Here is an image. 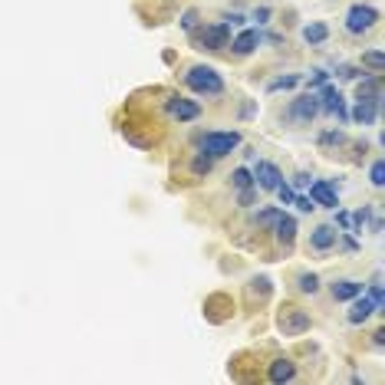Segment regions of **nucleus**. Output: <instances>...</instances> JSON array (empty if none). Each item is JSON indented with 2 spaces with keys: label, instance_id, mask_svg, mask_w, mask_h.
<instances>
[{
  "label": "nucleus",
  "instance_id": "obj_1",
  "mask_svg": "<svg viewBox=\"0 0 385 385\" xmlns=\"http://www.w3.org/2000/svg\"><path fill=\"white\" fill-rule=\"evenodd\" d=\"M184 86L191 89L194 96H204V99H214V96H224V79L214 66H204V63H194L184 69Z\"/></svg>",
  "mask_w": 385,
  "mask_h": 385
},
{
  "label": "nucleus",
  "instance_id": "obj_2",
  "mask_svg": "<svg viewBox=\"0 0 385 385\" xmlns=\"http://www.w3.org/2000/svg\"><path fill=\"white\" fill-rule=\"evenodd\" d=\"M188 36L198 50H208V53H221L231 46V27L227 23H198Z\"/></svg>",
  "mask_w": 385,
  "mask_h": 385
},
{
  "label": "nucleus",
  "instance_id": "obj_3",
  "mask_svg": "<svg viewBox=\"0 0 385 385\" xmlns=\"http://www.w3.org/2000/svg\"><path fill=\"white\" fill-rule=\"evenodd\" d=\"M313 326V316L310 310H303V306H297V303H283L277 310V330L283 332V336H303V332H310Z\"/></svg>",
  "mask_w": 385,
  "mask_h": 385
},
{
  "label": "nucleus",
  "instance_id": "obj_4",
  "mask_svg": "<svg viewBox=\"0 0 385 385\" xmlns=\"http://www.w3.org/2000/svg\"><path fill=\"white\" fill-rule=\"evenodd\" d=\"M320 112H323V109H320V96L310 89V93H303V96L290 99V106L283 109V119H287L290 126L303 128V126H310V122L320 116Z\"/></svg>",
  "mask_w": 385,
  "mask_h": 385
},
{
  "label": "nucleus",
  "instance_id": "obj_5",
  "mask_svg": "<svg viewBox=\"0 0 385 385\" xmlns=\"http://www.w3.org/2000/svg\"><path fill=\"white\" fill-rule=\"evenodd\" d=\"M241 145V132H204L198 139V149L214 155V158H224Z\"/></svg>",
  "mask_w": 385,
  "mask_h": 385
},
{
  "label": "nucleus",
  "instance_id": "obj_6",
  "mask_svg": "<svg viewBox=\"0 0 385 385\" xmlns=\"http://www.w3.org/2000/svg\"><path fill=\"white\" fill-rule=\"evenodd\" d=\"M379 17L382 13L375 11L372 4H353L349 11H346V30L353 33V36H363V33H369L379 23Z\"/></svg>",
  "mask_w": 385,
  "mask_h": 385
},
{
  "label": "nucleus",
  "instance_id": "obj_7",
  "mask_svg": "<svg viewBox=\"0 0 385 385\" xmlns=\"http://www.w3.org/2000/svg\"><path fill=\"white\" fill-rule=\"evenodd\" d=\"M165 112H168L171 122H194V119H201V106L194 102V99H184V96H168L165 99Z\"/></svg>",
  "mask_w": 385,
  "mask_h": 385
},
{
  "label": "nucleus",
  "instance_id": "obj_8",
  "mask_svg": "<svg viewBox=\"0 0 385 385\" xmlns=\"http://www.w3.org/2000/svg\"><path fill=\"white\" fill-rule=\"evenodd\" d=\"M280 182H283V171L273 161H257L254 165V184L260 191H277Z\"/></svg>",
  "mask_w": 385,
  "mask_h": 385
},
{
  "label": "nucleus",
  "instance_id": "obj_9",
  "mask_svg": "<svg viewBox=\"0 0 385 385\" xmlns=\"http://www.w3.org/2000/svg\"><path fill=\"white\" fill-rule=\"evenodd\" d=\"M336 241H339V231L332 224H320L310 231V250L313 254H330L332 247H336Z\"/></svg>",
  "mask_w": 385,
  "mask_h": 385
},
{
  "label": "nucleus",
  "instance_id": "obj_10",
  "mask_svg": "<svg viewBox=\"0 0 385 385\" xmlns=\"http://www.w3.org/2000/svg\"><path fill=\"white\" fill-rule=\"evenodd\" d=\"M260 43H264V33L257 30V27H247V30H241L234 40H231V53L234 56H250Z\"/></svg>",
  "mask_w": 385,
  "mask_h": 385
},
{
  "label": "nucleus",
  "instance_id": "obj_11",
  "mask_svg": "<svg viewBox=\"0 0 385 385\" xmlns=\"http://www.w3.org/2000/svg\"><path fill=\"white\" fill-rule=\"evenodd\" d=\"M310 198H313L316 208H330V211H336V204H339L336 188H332L330 182H323V178H313L310 182Z\"/></svg>",
  "mask_w": 385,
  "mask_h": 385
},
{
  "label": "nucleus",
  "instance_id": "obj_12",
  "mask_svg": "<svg viewBox=\"0 0 385 385\" xmlns=\"http://www.w3.org/2000/svg\"><path fill=\"white\" fill-rule=\"evenodd\" d=\"M273 237H277V244L283 247V250H290L293 241H297V217L287 214V211H280L277 224H273Z\"/></svg>",
  "mask_w": 385,
  "mask_h": 385
},
{
  "label": "nucleus",
  "instance_id": "obj_13",
  "mask_svg": "<svg viewBox=\"0 0 385 385\" xmlns=\"http://www.w3.org/2000/svg\"><path fill=\"white\" fill-rule=\"evenodd\" d=\"M382 102V76L379 73H369L359 79V86H356V102Z\"/></svg>",
  "mask_w": 385,
  "mask_h": 385
},
{
  "label": "nucleus",
  "instance_id": "obj_14",
  "mask_svg": "<svg viewBox=\"0 0 385 385\" xmlns=\"http://www.w3.org/2000/svg\"><path fill=\"white\" fill-rule=\"evenodd\" d=\"M297 379V363L290 356H277L267 369V382H293Z\"/></svg>",
  "mask_w": 385,
  "mask_h": 385
},
{
  "label": "nucleus",
  "instance_id": "obj_15",
  "mask_svg": "<svg viewBox=\"0 0 385 385\" xmlns=\"http://www.w3.org/2000/svg\"><path fill=\"white\" fill-rule=\"evenodd\" d=\"M349 303H353V306H349V313H346V320L353 323V326H359V323H365L369 316H375V303L369 297H363V293L353 297Z\"/></svg>",
  "mask_w": 385,
  "mask_h": 385
},
{
  "label": "nucleus",
  "instance_id": "obj_16",
  "mask_svg": "<svg viewBox=\"0 0 385 385\" xmlns=\"http://www.w3.org/2000/svg\"><path fill=\"white\" fill-rule=\"evenodd\" d=\"M363 293V283L359 280H332L330 283V297L336 299V303H349L353 297H359Z\"/></svg>",
  "mask_w": 385,
  "mask_h": 385
},
{
  "label": "nucleus",
  "instance_id": "obj_17",
  "mask_svg": "<svg viewBox=\"0 0 385 385\" xmlns=\"http://www.w3.org/2000/svg\"><path fill=\"white\" fill-rule=\"evenodd\" d=\"M379 109H382V102H356V109L349 112V119H353L356 126H375V119H379Z\"/></svg>",
  "mask_w": 385,
  "mask_h": 385
},
{
  "label": "nucleus",
  "instance_id": "obj_18",
  "mask_svg": "<svg viewBox=\"0 0 385 385\" xmlns=\"http://www.w3.org/2000/svg\"><path fill=\"white\" fill-rule=\"evenodd\" d=\"M326 40H330V27L323 20H310L303 27V43H306V46H323Z\"/></svg>",
  "mask_w": 385,
  "mask_h": 385
},
{
  "label": "nucleus",
  "instance_id": "obj_19",
  "mask_svg": "<svg viewBox=\"0 0 385 385\" xmlns=\"http://www.w3.org/2000/svg\"><path fill=\"white\" fill-rule=\"evenodd\" d=\"M316 142H320V149H332V151H336V149H342L349 139H346V132H342V128H326V132H320V139H316Z\"/></svg>",
  "mask_w": 385,
  "mask_h": 385
},
{
  "label": "nucleus",
  "instance_id": "obj_20",
  "mask_svg": "<svg viewBox=\"0 0 385 385\" xmlns=\"http://www.w3.org/2000/svg\"><path fill=\"white\" fill-rule=\"evenodd\" d=\"M214 168V155H208V151H194V158H191V175L194 178H204V175H211Z\"/></svg>",
  "mask_w": 385,
  "mask_h": 385
},
{
  "label": "nucleus",
  "instance_id": "obj_21",
  "mask_svg": "<svg viewBox=\"0 0 385 385\" xmlns=\"http://www.w3.org/2000/svg\"><path fill=\"white\" fill-rule=\"evenodd\" d=\"M270 290H273V283H270L267 277H257V280H250V287H247V297L257 299V303H264V299L270 297Z\"/></svg>",
  "mask_w": 385,
  "mask_h": 385
},
{
  "label": "nucleus",
  "instance_id": "obj_22",
  "mask_svg": "<svg viewBox=\"0 0 385 385\" xmlns=\"http://www.w3.org/2000/svg\"><path fill=\"white\" fill-rule=\"evenodd\" d=\"M277 217H280V208H264V211L254 217V227H257V231H273Z\"/></svg>",
  "mask_w": 385,
  "mask_h": 385
},
{
  "label": "nucleus",
  "instance_id": "obj_23",
  "mask_svg": "<svg viewBox=\"0 0 385 385\" xmlns=\"http://www.w3.org/2000/svg\"><path fill=\"white\" fill-rule=\"evenodd\" d=\"M372 214H375V208H372V204H363V208H359V211L353 214V231H349V234H363V231H365V224L372 221Z\"/></svg>",
  "mask_w": 385,
  "mask_h": 385
},
{
  "label": "nucleus",
  "instance_id": "obj_24",
  "mask_svg": "<svg viewBox=\"0 0 385 385\" xmlns=\"http://www.w3.org/2000/svg\"><path fill=\"white\" fill-rule=\"evenodd\" d=\"M297 290L299 293H320V277L316 273H310V270H303V273H297Z\"/></svg>",
  "mask_w": 385,
  "mask_h": 385
},
{
  "label": "nucleus",
  "instance_id": "obj_25",
  "mask_svg": "<svg viewBox=\"0 0 385 385\" xmlns=\"http://www.w3.org/2000/svg\"><path fill=\"white\" fill-rule=\"evenodd\" d=\"M369 299L375 303V313L382 316L385 313V297H382V273H375L372 277V287H369Z\"/></svg>",
  "mask_w": 385,
  "mask_h": 385
},
{
  "label": "nucleus",
  "instance_id": "obj_26",
  "mask_svg": "<svg viewBox=\"0 0 385 385\" xmlns=\"http://www.w3.org/2000/svg\"><path fill=\"white\" fill-rule=\"evenodd\" d=\"M293 86H299V76L290 73V76H273L267 83V93H280V89H293Z\"/></svg>",
  "mask_w": 385,
  "mask_h": 385
},
{
  "label": "nucleus",
  "instance_id": "obj_27",
  "mask_svg": "<svg viewBox=\"0 0 385 385\" xmlns=\"http://www.w3.org/2000/svg\"><path fill=\"white\" fill-rule=\"evenodd\" d=\"M363 66H369L372 73H382V69H385V53H382V50H365V53H363Z\"/></svg>",
  "mask_w": 385,
  "mask_h": 385
},
{
  "label": "nucleus",
  "instance_id": "obj_28",
  "mask_svg": "<svg viewBox=\"0 0 385 385\" xmlns=\"http://www.w3.org/2000/svg\"><path fill=\"white\" fill-rule=\"evenodd\" d=\"M178 23H182V30H184V33H191L194 27L201 23V13H198V7H188V11L182 13V20H178Z\"/></svg>",
  "mask_w": 385,
  "mask_h": 385
},
{
  "label": "nucleus",
  "instance_id": "obj_29",
  "mask_svg": "<svg viewBox=\"0 0 385 385\" xmlns=\"http://www.w3.org/2000/svg\"><path fill=\"white\" fill-rule=\"evenodd\" d=\"M369 182H372V188H382V184H385V161H382V158H375V161H372Z\"/></svg>",
  "mask_w": 385,
  "mask_h": 385
},
{
  "label": "nucleus",
  "instance_id": "obj_30",
  "mask_svg": "<svg viewBox=\"0 0 385 385\" xmlns=\"http://www.w3.org/2000/svg\"><path fill=\"white\" fill-rule=\"evenodd\" d=\"M237 204H241V208H250V204L257 201V184H247V188H237Z\"/></svg>",
  "mask_w": 385,
  "mask_h": 385
},
{
  "label": "nucleus",
  "instance_id": "obj_31",
  "mask_svg": "<svg viewBox=\"0 0 385 385\" xmlns=\"http://www.w3.org/2000/svg\"><path fill=\"white\" fill-rule=\"evenodd\" d=\"M231 182H234V188H247V184H254V171H247V168H234V175H231Z\"/></svg>",
  "mask_w": 385,
  "mask_h": 385
},
{
  "label": "nucleus",
  "instance_id": "obj_32",
  "mask_svg": "<svg viewBox=\"0 0 385 385\" xmlns=\"http://www.w3.org/2000/svg\"><path fill=\"white\" fill-rule=\"evenodd\" d=\"M342 234H346V237H339L336 244H342V250H346V254H359V241H356L349 231H342Z\"/></svg>",
  "mask_w": 385,
  "mask_h": 385
},
{
  "label": "nucleus",
  "instance_id": "obj_33",
  "mask_svg": "<svg viewBox=\"0 0 385 385\" xmlns=\"http://www.w3.org/2000/svg\"><path fill=\"white\" fill-rule=\"evenodd\" d=\"M277 198L283 204H293V198H297V191H293V184H287V182H280L277 184Z\"/></svg>",
  "mask_w": 385,
  "mask_h": 385
},
{
  "label": "nucleus",
  "instance_id": "obj_34",
  "mask_svg": "<svg viewBox=\"0 0 385 385\" xmlns=\"http://www.w3.org/2000/svg\"><path fill=\"white\" fill-rule=\"evenodd\" d=\"M293 204H297V208H299V211H303V214L316 211V204H313V198H310V194H297V198H293Z\"/></svg>",
  "mask_w": 385,
  "mask_h": 385
},
{
  "label": "nucleus",
  "instance_id": "obj_35",
  "mask_svg": "<svg viewBox=\"0 0 385 385\" xmlns=\"http://www.w3.org/2000/svg\"><path fill=\"white\" fill-rule=\"evenodd\" d=\"M323 83H330V73H326V69H313L310 73V89H320Z\"/></svg>",
  "mask_w": 385,
  "mask_h": 385
},
{
  "label": "nucleus",
  "instance_id": "obj_36",
  "mask_svg": "<svg viewBox=\"0 0 385 385\" xmlns=\"http://www.w3.org/2000/svg\"><path fill=\"white\" fill-rule=\"evenodd\" d=\"M336 224H339L342 231H353V214H349V211H336Z\"/></svg>",
  "mask_w": 385,
  "mask_h": 385
},
{
  "label": "nucleus",
  "instance_id": "obj_37",
  "mask_svg": "<svg viewBox=\"0 0 385 385\" xmlns=\"http://www.w3.org/2000/svg\"><path fill=\"white\" fill-rule=\"evenodd\" d=\"M313 182V175H306V171H297L293 175V191H299V188H306V184Z\"/></svg>",
  "mask_w": 385,
  "mask_h": 385
},
{
  "label": "nucleus",
  "instance_id": "obj_38",
  "mask_svg": "<svg viewBox=\"0 0 385 385\" xmlns=\"http://www.w3.org/2000/svg\"><path fill=\"white\" fill-rule=\"evenodd\" d=\"M353 151H356V161H363L365 155H369V142H365V139L353 142Z\"/></svg>",
  "mask_w": 385,
  "mask_h": 385
},
{
  "label": "nucleus",
  "instance_id": "obj_39",
  "mask_svg": "<svg viewBox=\"0 0 385 385\" xmlns=\"http://www.w3.org/2000/svg\"><path fill=\"white\" fill-rule=\"evenodd\" d=\"M336 73H339V79H359V69H356V66H339Z\"/></svg>",
  "mask_w": 385,
  "mask_h": 385
},
{
  "label": "nucleus",
  "instance_id": "obj_40",
  "mask_svg": "<svg viewBox=\"0 0 385 385\" xmlns=\"http://www.w3.org/2000/svg\"><path fill=\"white\" fill-rule=\"evenodd\" d=\"M254 20H257V23H270V7H257V11H254Z\"/></svg>",
  "mask_w": 385,
  "mask_h": 385
},
{
  "label": "nucleus",
  "instance_id": "obj_41",
  "mask_svg": "<svg viewBox=\"0 0 385 385\" xmlns=\"http://www.w3.org/2000/svg\"><path fill=\"white\" fill-rule=\"evenodd\" d=\"M224 23H227V27H241L244 17H241V13H224Z\"/></svg>",
  "mask_w": 385,
  "mask_h": 385
},
{
  "label": "nucleus",
  "instance_id": "obj_42",
  "mask_svg": "<svg viewBox=\"0 0 385 385\" xmlns=\"http://www.w3.org/2000/svg\"><path fill=\"white\" fill-rule=\"evenodd\" d=\"M372 346H375V349H382V346H385V330H375L372 332Z\"/></svg>",
  "mask_w": 385,
  "mask_h": 385
}]
</instances>
